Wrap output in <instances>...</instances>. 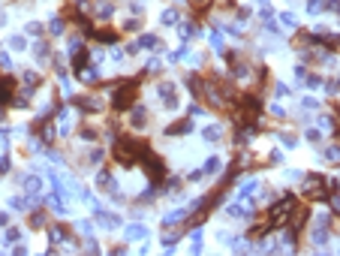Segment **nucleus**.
I'll use <instances>...</instances> for the list:
<instances>
[{"mask_svg":"<svg viewBox=\"0 0 340 256\" xmlns=\"http://www.w3.org/2000/svg\"><path fill=\"white\" fill-rule=\"evenodd\" d=\"M202 139H205L208 145H220V142H223V127H220V124H208V127L202 130Z\"/></svg>","mask_w":340,"mask_h":256,"instance_id":"23","label":"nucleus"},{"mask_svg":"<svg viewBox=\"0 0 340 256\" xmlns=\"http://www.w3.org/2000/svg\"><path fill=\"white\" fill-rule=\"evenodd\" d=\"M130 9H133L136 15H142V12H145V0H130Z\"/></svg>","mask_w":340,"mask_h":256,"instance_id":"54","label":"nucleus"},{"mask_svg":"<svg viewBox=\"0 0 340 256\" xmlns=\"http://www.w3.org/2000/svg\"><path fill=\"white\" fill-rule=\"evenodd\" d=\"M147 151V142L145 139H133V136H124V139H118L115 142V160H118V166H124V169H130L136 160H142V154Z\"/></svg>","mask_w":340,"mask_h":256,"instance_id":"1","label":"nucleus"},{"mask_svg":"<svg viewBox=\"0 0 340 256\" xmlns=\"http://www.w3.org/2000/svg\"><path fill=\"white\" fill-rule=\"evenodd\" d=\"M75 229H79V235H82V238L94 235V223H91V220H75Z\"/></svg>","mask_w":340,"mask_h":256,"instance_id":"44","label":"nucleus"},{"mask_svg":"<svg viewBox=\"0 0 340 256\" xmlns=\"http://www.w3.org/2000/svg\"><path fill=\"white\" fill-rule=\"evenodd\" d=\"M0 121H6V105H0Z\"/></svg>","mask_w":340,"mask_h":256,"instance_id":"57","label":"nucleus"},{"mask_svg":"<svg viewBox=\"0 0 340 256\" xmlns=\"http://www.w3.org/2000/svg\"><path fill=\"white\" fill-rule=\"evenodd\" d=\"M46 232H49V241H51L54 247H57V244H66V241L72 238V232H69V226H66V223H51Z\"/></svg>","mask_w":340,"mask_h":256,"instance_id":"13","label":"nucleus"},{"mask_svg":"<svg viewBox=\"0 0 340 256\" xmlns=\"http://www.w3.org/2000/svg\"><path fill=\"white\" fill-rule=\"evenodd\" d=\"M30 51H33V57H36V63H51V43L49 40H33V46H30Z\"/></svg>","mask_w":340,"mask_h":256,"instance_id":"10","label":"nucleus"},{"mask_svg":"<svg viewBox=\"0 0 340 256\" xmlns=\"http://www.w3.org/2000/svg\"><path fill=\"white\" fill-rule=\"evenodd\" d=\"M139 49H147V51H163V40L157 33H142L139 36Z\"/></svg>","mask_w":340,"mask_h":256,"instance_id":"16","label":"nucleus"},{"mask_svg":"<svg viewBox=\"0 0 340 256\" xmlns=\"http://www.w3.org/2000/svg\"><path fill=\"white\" fill-rule=\"evenodd\" d=\"M24 238V229L21 226H6V232H3V238H0V241H3V247H12V244H18Z\"/></svg>","mask_w":340,"mask_h":256,"instance_id":"26","label":"nucleus"},{"mask_svg":"<svg viewBox=\"0 0 340 256\" xmlns=\"http://www.w3.org/2000/svg\"><path fill=\"white\" fill-rule=\"evenodd\" d=\"M124 238H127V241H142V238H147V226H142V223L136 220V223H130V226L124 229Z\"/></svg>","mask_w":340,"mask_h":256,"instance_id":"24","label":"nucleus"},{"mask_svg":"<svg viewBox=\"0 0 340 256\" xmlns=\"http://www.w3.org/2000/svg\"><path fill=\"white\" fill-rule=\"evenodd\" d=\"M304 85H307L310 91H319V88L325 85V79H322V76H316V72H307V79H304Z\"/></svg>","mask_w":340,"mask_h":256,"instance_id":"42","label":"nucleus"},{"mask_svg":"<svg viewBox=\"0 0 340 256\" xmlns=\"http://www.w3.org/2000/svg\"><path fill=\"white\" fill-rule=\"evenodd\" d=\"M187 217H190V208H175V211H169L166 217H163V226L169 229V226H178V223H184Z\"/></svg>","mask_w":340,"mask_h":256,"instance_id":"19","label":"nucleus"},{"mask_svg":"<svg viewBox=\"0 0 340 256\" xmlns=\"http://www.w3.org/2000/svg\"><path fill=\"white\" fill-rule=\"evenodd\" d=\"M226 211V217H235V220H253V217H256V205L253 202H229V205H226L223 208Z\"/></svg>","mask_w":340,"mask_h":256,"instance_id":"9","label":"nucleus"},{"mask_svg":"<svg viewBox=\"0 0 340 256\" xmlns=\"http://www.w3.org/2000/svg\"><path fill=\"white\" fill-rule=\"evenodd\" d=\"M3 24H6V15H3V12H0V27H3Z\"/></svg>","mask_w":340,"mask_h":256,"instance_id":"59","label":"nucleus"},{"mask_svg":"<svg viewBox=\"0 0 340 256\" xmlns=\"http://www.w3.org/2000/svg\"><path fill=\"white\" fill-rule=\"evenodd\" d=\"M157 72H163V60H160V57H147L142 76H157Z\"/></svg>","mask_w":340,"mask_h":256,"instance_id":"31","label":"nucleus"},{"mask_svg":"<svg viewBox=\"0 0 340 256\" xmlns=\"http://www.w3.org/2000/svg\"><path fill=\"white\" fill-rule=\"evenodd\" d=\"M202 169H205V175H217V172L223 169V160L214 154V157H208V160H205V166H202Z\"/></svg>","mask_w":340,"mask_h":256,"instance_id":"34","label":"nucleus"},{"mask_svg":"<svg viewBox=\"0 0 340 256\" xmlns=\"http://www.w3.org/2000/svg\"><path fill=\"white\" fill-rule=\"evenodd\" d=\"M316 127L319 130H331L334 127V118L331 115H316Z\"/></svg>","mask_w":340,"mask_h":256,"instance_id":"47","label":"nucleus"},{"mask_svg":"<svg viewBox=\"0 0 340 256\" xmlns=\"http://www.w3.org/2000/svg\"><path fill=\"white\" fill-rule=\"evenodd\" d=\"M268 115H271L274 121H286V118H289V112H286V108H283L280 102H274V105L268 108Z\"/></svg>","mask_w":340,"mask_h":256,"instance_id":"43","label":"nucleus"},{"mask_svg":"<svg viewBox=\"0 0 340 256\" xmlns=\"http://www.w3.org/2000/svg\"><path fill=\"white\" fill-rule=\"evenodd\" d=\"M21 85H27V88H33V91H36V88L43 85V76H40L36 69H24V72H21Z\"/></svg>","mask_w":340,"mask_h":256,"instance_id":"29","label":"nucleus"},{"mask_svg":"<svg viewBox=\"0 0 340 256\" xmlns=\"http://www.w3.org/2000/svg\"><path fill=\"white\" fill-rule=\"evenodd\" d=\"M94 18H97L99 24H108L111 18H115V3H111V0H105V3H97Z\"/></svg>","mask_w":340,"mask_h":256,"instance_id":"15","label":"nucleus"},{"mask_svg":"<svg viewBox=\"0 0 340 256\" xmlns=\"http://www.w3.org/2000/svg\"><path fill=\"white\" fill-rule=\"evenodd\" d=\"M94 40H97L99 46H118L121 33H118V30H94Z\"/></svg>","mask_w":340,"mask_h":256,"instance_id":"20","label":"nucleus"},{"mask_svg":"<svg viewBox=\"0 0 340 256\" xmlns=\"http://www.w3.org/2000/svg\"><path fill=\"white\" fill-rule=\"evenodd\" d=\"M6 226H9V214L0 211V229H6Z\"/></svg>","mask_w":340,"mask_h":256,"instance_id":"56","label":"nucleus"},{"mask_svg":"<svg viewBox=\"0 0 340 256\" xmlns=\"http://www.w3.org/2000/svg\"><path fill=\"white\" fill-rule=\"evenodd\" d=\"M160 24H163V27H181V9L166 6V9L160 12Z\"/></svg>","mask_w":340,"mask_h":256,"instance_id":"17","label":"nucleus"},{"mask_svg":"<svg viewBox=\"0 0 340 256\" xmlns=\"http://www.w3.org/2000/svg\"><path fill=\"white\" fill-rule=\"evenodd\" d=\"M72 105H75V108H82L85 115H99V112H102V100H99V94L72 97Z\"/></svg>","mask_w":340,"mask_h":256,"instance_id":"8","label":"nucleus"},{"mask_svg":"<svg viewBox=\"0 0 340 256\" xmlns=\"http://www.w3.org/2000/svg\"><path fill=\"white\" fill-rule=\"evenodd\" d=\"M157 97H160V102L169 108V112H175V108H181V97H178V88H175V82H157Z\"/></svg>","mask_w":340,"mask_h":256,"instance_id":"4","label":"nucleus"},{"mask_svg":"<svg viewBox=\"0 0 340 256\" xmlns=\"http://www.w3.org/2000/svg\"><path fill=\"white\" fill-rule=\"evenodd\" d=\"M190 133H193V118H190V115L166 127V136H169V139H181V136H190Z\"/></svg>","mask_w":340,"mask_h":256,"instance_id":"11","label":"nucleus"},{"mask_svg":"<svg viewBox=\"0 0 340 256\" xmlns=\"http://www.w3.org/2000/svg\"><path fill=\"white\" fill-rule=\"evenodd\" d=\"M15 91H18V79L12 76V72H3V76H0V105H6V108H9Z\"/></svg>","mask_w":340,"mask_h":256,"instance_id":"7","label":"nucleus"},{"mask_svg":"<svg viewBox=\"0 0 340 256\" xmlns=\"http://www.w3.org/2000/svg\"><path fill=\"white\" fill-rule=\"evenodd\" d=\"M21 187H24V193H40L43 190V178L40 175H21Z\"/></svg>","mask_w":340,"mask_h":256,"instance_id":"25","label":"nucleus"},{"mask_svg":"<svg viewBox=\"0 0 340 256\" xmlns=\"http://www.w3.org/2000/svg\"><path fill=\"white\" fill-rule=\"evenodd\" d=\"M46 30L54 36V40H57V36H63V33H66V15H51V21L46 24Z\"/></svg>","mask_w":340,"mask_h":256,"instance_id":"21","label":"nucleus"},{"mask_svg":"<svg viewBox=\"0 0 340 256\" xmlns=\"http://www.w3.org/2000/svg\"><path fill=\"white\" fill-rule=\"evenodd\" d=\"M6 205H9L12 211H30V202H27V196H12Z\"/></svg>","mask_w":340,"mask_h":256,"instance_id":"37","label":"nucleus"},{"mask_svg":"<svg viewBox=\"0 0 340 256\" xmlns=\"http://www.w3.org/2000/svg\"><path fill=\"white\" fill-rule=\"evenodd\" d=\"M142 15H133V18H124L121 21V33H136V30H142Z\"/></svg>","mask_w":340,"mask_h":256,"instance_id":"30","label":"nucleus"},{"mask_svg":"<svg viewBox=\"0 0 340 256\" xmlns=\"http://www.w3.org/2000/svg\"><path fill=\"white\" fill-rule=\"evenodd\" d=\"M85 250H91V253H97V250H99V244L94 241V235H88V241H85Z\"/></svg>","mask_w":340,"mask_h":256,"instance_id":"55","label":"nucleus"},{"mask_svg":"<svg viewBox=\"0 0 340 256\" xmlns=\"http://www.w3.org/2000/svg\"><path fill=\"white\" fill-rule=\"evenodd\" d=\"M322 157H325L328 163H340V142H337V145H328V148L322 151Z\"/></svg>","mask_w":340,"mask_h":256,"instance_id":"38","label":"nucleus"},{"mask_svg":"<svg viewBox=\"0 0 340 256\" xmlns=\"http://www.w3.org/2000/svg\"><path fill=\"white\" fill-rule=\"evenodd\" d=\"M301 105H304V112H313V108L319 112V100H316V97H304V100H301Z\"/></svg>","mask_w":340,"mask_h":256,"instance_id":"49","label":"nucleus"},{"mask_svg":"<svg viewBox=\"0 0 340 256\" xmlns=\"http://www.w3.org/2000/svg\"><path fill=\"white\" fill-rule=\"evenodd\" d=\"M208 40H211V49H214V51H220V54L226 51V40H223V30H217V27H214V30L208 33Z\"/></svg>","mask_w":340,"mask_h":256,"instance_id":"32","label":"nucleus"},{"mask_svg":"<svg viewBox=\"0 0 340 256\" xmlns=\"http://www.w3.org/2000/svg\"><path fill=\"white\" fill-rule=\"evenodd\" d=\"M187 115H190V118H202V115H205V105H202V102H196V100H193V102H190V105H187Z\"/></svg>","mask_w":340,"mask_h":256,"instance_id":"45","label":"nucleus"},{"mask_svg":"<svg viewBox=\"0 0 340 256\" xmlns=\"http://www.w3.org/2000/svg\"><path fill=\"white\" fill-rule=\"evenodd\" d=\"M289 94H292V88H289V85H283V82H274V97H277V100H286Z\"/></svg>","mask_w":340,"mask_h":256,"instance_id":"46","label":"nucleus"},{"mask_svg":"<svg viewBox=\"0 0 340 256\" xmlns=\"http://www.w3.org/2000/svg\"><path fill=\"white\" fill-rule=\"evenodd\" d=\"M256 193H259V181H256V178L241 181V187H238V199H253Z\"/></svg>","mask_w":340,"mask_h":256,"instance_id":"22","label":"nucleus"},{"mask_svg":"<svg viewBox=\"0 0 340 256\" xmlns=\"http://www.w3.org/2000/svg\"><path fill=\"white\" fill-rule=\"evenodd\" d=\"M280 24H283V27H289V30H295V27H298V18H295V12H292V9L280 12Z\"/></svg>","mask_w":340,"mask_h":256,"instance_id":"39","label":"nucleus"},{"mask_svg":"<svg viewBox=\"0 0 340 256\" xmlns=\"http://www.w3.org/2000/svg\"><path fill=\"white\" fill-rule=\"evenodd\" d=\"M127 124H130L136 133H139V130H145V127L150 124L147 108H145V105H139V102H136V105H130V108H127Z\"/></svg>","mask_w":340,"mask_h":256,"instance_id":"6","label":"nucleus"},{"mask_svg":"<svg viewBox=\"0 0 340 256\" xmlns=\"http://www.w3.org/2000/svg\"><path fill=\"white\" fill-rule=\"evenodd\" d=\"M9 49H12V51H27V40H24V33H12V36H9Z\"/></svg>","mask_w":340,"mask_h":256,"instance_id":"35","label":"nucleus"},{"mask_svg":"<svg viewBox=\"0 0 340 256\" xmlns=\"http://www.w3.org/2000/svg\"><path fill=\"white\" fill-rule=\"evenodd\" d=\"M12 69V57H9V51H0V72H9Z\"/></svg>","mask_w":340,"mask_h":256,"instance_id":"48","label":"nucleus"},{"mask_svg":"<svg viewBox=\"0 0 340 256\" xmlns=\"http://www.w3.org/2000/svg\"><path fill=\"white\" fill-rule=\"evenodd\" d=\"M136 97H139V79L118 82V88L111 91V108L115 112H127L130 105H136Z\"/></svg>","mask_w":340,"mask_h":256,"instance_id":"2","label":"nucleus"},{"mask_svg":"<svg viewBox=\"0 0 340 256\" xmlns=\"http://www.w3.org/2000/svg\"><path fill=\"white\" fill-rule=\"evenodd\" d=\"M94 220H97L102 229H121V226H124L121 217H118V214H111V211H105L99 202H94Z\"/></svg>","mask_w":340,"mask_h":256,"instance_id":"5","label":"nucleus"},{"mask_svg":"<svg viewBox=\"0 0 340 256\" xmlns=\"http://www.w3.org/2000/svg\"><path fill=\"white\" fill-rule=\"evenodd\" d=\"M82 160H85V166H102V160H105V151L99 148V145H94V148H91V151H88Z\"/></svg>","mask_w":340,"mask_h":256,"instance_id":"27","label":"nucleus"},{"mask_svg":"<svg viewBox=\"0 0 340 256\" xmlns=\"http://www.w3.org/2000/svg\"><path fill=\"white\" fill-rule=\"evenodd\" d=\"M328 238H331V232H328V226H325V223H316V226L310 229V241H313V247H325V244H328Z\"/></svg>","mask_w":340,"mask_h":256,"instance_id":"18","label":"nucleus"},{"mask_svg":"<svg viewBox=\"0 0 340 256\" xmlns=\"http://www.w3.org/2000/svg\"><path fill=\"white\" fill-rule=\"evenodd\" d=\"M142 166H145V172H147V178H150V184L163 187V181H166V160L147 148V151L142 154Z\"/></svg>","mask_w":340,"mask_h":256,"instance_id":"3","label":"nucleus"},{"mask_svg":"<svg viewBox=\"0 0 340 256\" xmlns=\"http://www.w3.org/2000/svg\"><path fill=\"white\" fill-rule=\"evenodd\" d=\"M115 184H118V181H115V175H111L108 169H99V172H97V190H99V193H115V190H118Z\"/></svg>","mask_w":340,"mask_h":256,"instance_id":"14","label":"nucleus"},{"mask_svg":"<svg viewBox=\"0 0 340 256\" xmlns=\"http://www.w3.org/2000/svg\"><path fill=\"white\" fill-rule=\"evenodd\" d=\"M253 3H256V6H265V3H271V0H253Z\"/></svg>","mask_w":340,"mask_h":256,"instance_id":"58","label":"nucleus"},{"mask_svg":"<svg viewBox=\"0 0 340 256\" xmlns=\"http://www.w3.org/2000/svg\"><path fill=\"white\" fill-rule=\"evenodd\" d=\"M49 208H40V205H36V208H30V217H27V226L30 229H49Z\"/></svg>","mask_w":340,"mask_h":256,"instance_id":"12","label":"nucleus"},{"mask_svg":"<svg viewBox=\"0 0 340 256\" xmlns=\"http://www.w3.org/2000/svg\"><path fill=\"white\" fill-rule=\"evenodd\" d=\"M199 33H202L199 21H187V24H181V43H190L193 36H199Z\"/></svg>","mask_w":340,"mask_h":256,"instance_id":"28","label":"nucleus"},{"mask_svg":"<svg viewBox=\"0 0 340 256\" xmlns=\"http://www.w3.org/2000/svg\"><path fill=\"white\" fill-rule=\"evenodd\" d=\"M24 33H27V36H36V40H43L46 24H40V21H27V24H24Z\"/></svg>","mask_w":340,"mask_h":256,"instance_id":"33","label":"nucleus"},{"mask_svg":"<svg viewBox=\"0 0 340 256\" xmlns=\"http://www.w3.org/2000/svg\"><path fill=\"white\" fill-rule=\"evenodd\" d=\"M79 136H82L85 142H99V136H102V133H99L97 127H82V130H79Z\"/></svg>","mask_w":340,"mask_h":256,"instance_id":"40","label":"nucleus"},{"mask_svg":"<svg viewBox=\"0 0 340 256\" xmlns=\"http://www.w3.org/2000/svg\"><path fill=\"white\" fill-rule=\"evenodd\" d=\"M9 169H12V160H9V157L3 154V157H0V175H6Z\"/></svg>","mask_w":340,"mask_h":256,"instance_id":"53","label":"nucleus"},{"mask_svg":"<svg viewBox=\"0 0 340 256\" xmlns=\"http://www.w3.org/2000/svg\"><path fill=\"white\" fill-rule=\"evenodd\" d=\"M304 142H310V145H322V130H319V127H307V130H304Z\"/></svg>","mask_w":340,"mask_h":256,"instance_id":"36","label":"nucleus"},{"mask_svg":"<svg viewBox=\"0 0 340 256\" xmlns=\"http://www.w3.org/2000/svg\"><path fill=\"white\" fill-rule=\"evenodd\" d=\"M280 142H283V148H295V145H298L301 139H298V133H289V130H283V133H280Z\"/></svg>","mask_w":340,"mask_h":256,"instance_id":"41","label":"nucleus"},{"mask_svg":"<svg viewBox=\"0 0 340 256\" xmlns=\"http://www.w3.org/2000/svg\"><path fill=\"white\" fill-rule=\"evenodd\" d=\"M283 163V151H271L268 154V166H280Z\"/></svg>","mask_w":340,"mask_h":256,"instance_id":"52","label":"nucleus"},{"mask_svg":"<svg viewBox=\"0 0 340 256\" xmlns=\"http://www.w3.org/2000/svg\"><path fill=\"white\" fill-rule=\"evenodd\" d=\"M292 72H295V79H298V82H304V79H307V63H298Z\"/></svg>","mask_w":340,"mask_h":256,"instance_id":"51","label":"nucleus"},{"mask_svg":"<svg viewBox=\"0 0 340 256\" xmlns=\"http://www.w3.org/2000/svg\"><path fill=\"white\" fill-rule=\"evenodd\" d=\"M205 178V169H190L187 172V181H190V184H196V181H202Z\"/></svg>","mask_w":340,"mask_h":256,"instance_id":"50","label":"nucleus"}]
</instances>
